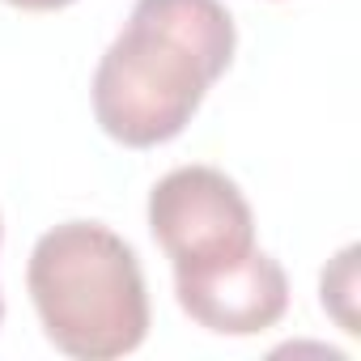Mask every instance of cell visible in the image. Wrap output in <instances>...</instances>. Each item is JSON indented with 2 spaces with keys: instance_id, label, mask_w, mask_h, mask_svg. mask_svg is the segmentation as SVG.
<instances>
[{
  "instance_id": "obj_1",
  "label": "cell",
  "mask_w": 361,
  "mask_h": 361,
  "mask_svg": "<svg viewBox=\"0 0 361 361\" xmlns=\"http://www.w3.org/2000/svg\"><path fill=\"white\" fill-rule=\"evenodd\" d=\"M234 47V18L221 0H136L94 68L98 128L128 149L174 140L230 68Z\"/></svg>"
},
{
  "instance_id": "obj_2",
  "label": "cell",
  "mask_w": 361,
  "mask_h": 361,
  "mask_svg": "<svg viewBox=\"0 0 361 361\" xmlns=\"http://www.w3.org/2000/svg\"><path fill=\"white\" fill-rule=\"evenodd\" d=\"M43 336L73 361H115L149 336V289L136 251L98 221L47 230L26 264Z\"/></svg>"
},
{
  "instance_id": "obj_3",
  "label": "cell",
  "mask_w": 361,
  "mask_h": 361,
  "mask_svg": "<svg viewBox=\"0 0 361 361\" xmlns=\"http://www.w3.org/2000/svg\"><path fill=\"white\" fill-rule=\"evenodd\" d=\"M149 230L174 268L238 259L255 247V217L234 178L213 166H178L149 192Z\"/></svg>"
},
{
  "instance_id": "obj_4",
  "label": "cell",
  "mask_w": 361,
  "mask_h": 361,
  "mask_svg": "<svg viewBox=\"0 0 361 361\" xmlns=\"http://www.w3.org/2000/svg\"><path fill=\"white\" fill-rule=\"evenodd\" d=\"M174 293L192 323L217 336H259L289 310V276L259 247L204 268H174Z\"/></svg>"
},
{
  "instance_id": "obj_5",
  "label": "cell",
  "mask_w": 361,
  "mask_h": 361,
  "mask_svg": "<svg viewBox=\"0 0 361 361\" xmlns=\"http://www.w3.org/2000/svg\"><path fill=\"white\" fill-rule=\"evenodd\" d=\"M357 259H361V247L357 243H348L327 268H323V276H319V302H323V310L340 323V331L344 336H361V314H357V289H361V281H357Z\"/></svg>"
},
{
  "instance_id": "obj_6",
  "label": "cell",
  "mask_w": 361,
  "mask_h": 361,
  "mask_svg": "<svg viewBox=\"0 0 361 361\" xmlns=\"http://www.w3.org/2000/svg\"><path fill=\"white\" fill-rule=\"evenodd\" d=\"M5 5L26 9V13H51V9H68V5H77V0H5Z\"/></svg>"
},
{
  "instance_id": "obj_7",
  "label": "cell",
  "mask_w": 361,
  "mask_h": 361,
  "mask_svg": "<svg viewBox=\"0 0 361 361\" xmlns=\"http://www.w3.org/2000/svg\"><path fill=\"white\" fill-rule=\"evenodd\" d=\"M0 319H5V298H0Z\"/></svg>"
},
{
  "instance_id": "obj_8",
  "label": "cell",
  "mask_w": 361,
  "mask_h": 361,
  "mask_svg": "<svg viewBox=\"0 0 361 361\" xmlns=\"http://www.w3.org/2000/svg\"><path fill=\"white\" fill-rule=\"evenodd\" d=\"M0 238H5V226H0Z\"/></svg>"
}]
</instances>
